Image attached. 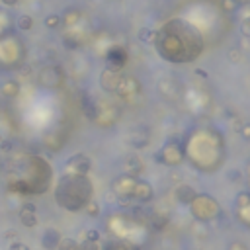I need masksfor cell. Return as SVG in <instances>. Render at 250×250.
<instances>
[{"label": "cell", "mask_w": 250, "mask_h": 250, "mask_svg": "<svg viewBox=\"0 0 250 250\" xmlns=\"http://www.w3.org/2000/svg\"><path fill=\"white\" fill-rule=\"evenodd\" d=\"M20 2V0H2V4H6V6H16Z\"/></svg>", "instance_id": "cell-28"}, {"label": "cell", "mask_w": 250, "mask_h": 250, "mask_svg": "<svg viewBox=\"0 0 250 250\" xmlns=\"http://www.w3.org/2000/svg\"><path fill=\"white\" fill-rule=\"evenodd\" d=\"M125 61H127V55H125L123 49H119V47L109 49V53H107V67H109V71L117 72L125 65Z\"/></svg>", "instance_id": "cell-8"}, {"label": "cell", "mask_w": 250, "mask_h": 250, "mask_svg": "<svg viewBox=\"0 0 250 250\" xmlns=\"http://www.w3.org/2000/svg\"><path fill=\"white\" fill-rule=\"evenodd\" d=\"M67 168L71 170V174H82L86 176L90 170V159L86 155H74L72 159H69Z\"/></svg>", "instance_id": "cell-7"}, {"label": "cell", "mask_w": 250, "mask_h": 250, "mask_svg": "<svg viewBox=\"0 0 250 250\" xmlns=\"http://www.w3.org/2000/svg\"><path fill=\"white\" fill-rule=\"evenodd\" d=\"M229 57H231L232 61H236V59H238V53H236V51H231V53H229Z\"/></svg>", "instance_id": "cell-29"}, {"label": "cell", "mask_w": 250, "mask_h": 250, "mask_svg": "<svg viewBox=\"0 0 250 250\" xmlns=\"http://www.w3.org/2000/svg\"><path fill=\"white\" fill-rule=\"evenodd\" d=\"M131 197H135V199H139V201H143V203H145V201H151V199H153V188H151L147 182H139V180H137Z\"/></svg>", "instance_id": "cell-11"}, {"label": "cell", "mask_w": 250, "mask_h": 250, "mask_svg": "<svg viewBox=\"0 0 250 250\" xmlns=\"http://www.w3.org/2000/svg\"><path fill=\"white\" fill-rule=\"evenodd\" d=\"M129 250H141V246H129Z\"/></svg>", "instance_id": "cell-30"}, {"label": "cell", "mask_w": 250, "mask_h": 250, "mask_svg": "<svg viewBox=\"0 0 250 250\" xmlns=\"http://www.w3.org/2000/svg\"><path fill=\"white\" fill-rule=\"evenodd\" d=\"M92 182L82 174H65L55 188V201L67 211H80L92 201Z\"/></svg>", "instance_id": "cell-3"}, {"label": "cell", "mask_w": 250, "mask_h": 250, "mask_svg": "<svg viewBox=\"0 0 250 250\" xmlns=\"http://www.w3.org/2000/svg\"><path fill=\"white\" fill-rule=\"evenodd\" d=\"M135 184H137V180H135L133 176H129V174L119 176V178L113 182V194L117 196V199H119V201L127 203V201L131 199V196H133V188H135Z\"/></svg>", "instance_id": "cell-5"}, {"label": "cell", "mask_w": 250, "mask_h": 250, "mask_svg": "<svg viewBox=\"0 0 250 250\" xmlns=\"http://www.w3.org/2000/svg\"><path fill=\"white\" fill-rule=\"evenodd\" d=\"M84 209H86V213H88L90 217H98V213H100V205H98L94 199H92V201H88Z\"/></svg>", "instance_id": "cell-19"}, {"label": "cell", "mask_w": 250, "mask_h": 250, "mask_svg": "<svg viewBox=\"0 0 250 250\" xmlns=\"http://www.w3.org/2000/svg\"><path fill=\"white\" fill-rule=\"evenodd\" d=\"M32 26H34V20H32V16H28V14H22V16L18 18V30H22V32H28V30H32Z\"/></svg>", "instance_id": "cell-17"}, {"label": "cell", "mask_w": 250, "mask_h": 250, "mask_svg": "<svg viewBox=\"0 0 250 250\" xmlns=\"http://www.w3.org/2000/svg\"><path fill=\"white\" fill-rule=\"evenodd\" d=\"M166 225H168V217H164V215H159V213H153V215H149V227H151L153 231H162Z\"/></svg>", "instance_id": "cell-14"}, {"label": "cell", "mask_w": 250, "mask_h": 250, "mask_svg": "<svg viewBox=\"0 0 250 250\" xmlns=\"http://www.w3.org/2000/svg\"><path fill=\"white\" fill-rule=\"evenodd\" d=\"M78 250H100L98 242H90V240H84L82 244H78Z\"/></svg>", "instance_id": "cell-22"}, {"label": "cell", "mask_w": 250, "mask_h": 250, "mask_svg": "<svg viewBox=\"0 0 250 250\" xmlns=\"http://www.w3.org/2000/svg\"><path fill=\"white\" fill-rule=\"evenodd\" d=\"M229 250H246V246H244V244H242V242H232V244H231V248H229Z\"/></svg>", "instance_id": "cell-25"}, {"label": "cell", "mask_w": 250, "mask_h": 250, "mask_svg": "<svg viewBox=\"0 0 250 250\" xmlns=\"http://www.w3.org/2000/svg\"><path fill=\"white\" fill-rule=\"evenodd\" d=\"M242 135L246 139H250V125H244V127H242Z\"/></svg>", "instance_id": "cell-27"}, {"label": "cell", "mask_w": 250, "mask_h": 250, "mask_svg": "<svg viewBox=\"0 0 250 250\" xmlns=\"http://www.w3.org/2000/svg\"><path fill=\"white\" fill-rule=\"evenodd\" d=\"M192 211L197 219L209 221V219H215L219 215V205L209 196H196V199L192 201Z\"/></svg>", "instance_id": "cell-4"}, {"label": "cell", "mask_w": 250, "mask_h": 250, "mask_svg": "<svg viewBox=\"0 0 250 250\" xmlns=\"http://www.w3.org/2000/svg\"><path fill=\"white\" fill-rule=\"evenodd\" d=\"M0 149H2V151H10V149H12V143H10V141H2Z\"/></svg>", "instance_id": "cell-26"}, {"label": "cell", "mask_w": 250, "mask_h": 250, "mask_svg": "<svg viewBox=\"0 0 250 250\" xmlns=\"http://www.w3.org/2000/svg\"><path fill=\"white\" fill-rule=\"evenodd\" d=\"M57 250H78V242L74 238H61Z\"/></svg>", "instance_id": "cell-18"}, {"label": "cell", "mask_w": 250, "mask_h": 250, "mask_svg": "<svg viewBox=\"0 0 250 250\" xmlns=\"http://www.w3.org/2000/svg\"><path fill=\"white\" fill-rule=\"evenodd\" d=\"M104 250H129V246L125 242H121V240H117V238H111L104 244Z\"/></svg>", "instance_id": "cell-16"}, {"label": "cell", "mask_w": 250, "mask_h": 250, "mask_svg": "<svg viewBox=\"0 0 250 250\" xmlns=\"http://www.w3.org/2000/svg\"><path fill=\"white\" fill-rule=\"evenodd\" d=\"M63 80V74H61V69L59 67H53V65H47L39 71V82L43 86H59Z\"/></svg>", "instance_id": "cell-6"}, {"label": "cell", "mask_w": 250, "mask_h": 250, "mask_svg": "<svg viewBox=\"0 0 250 250\" xmlns=\"http://www.w3.org/2000/svg\"><path fill=\"white\" fill-rule=\"evenodd\" d=\"M61 232L57 229H45V232L41 234V246L45 250H57L59 242H61Z\"/></svg>", "instance_id": "cell-10"}, {"label": "cell", "mask_w": 250, "mask_h": 250, "mask_svg": "<svg viewBox=\"0 0 250 250\" xmlns=\"http://www.w3.org/2000/svg\"><path fill=\"white\" fill-rule=\"evenodd\" d=\"M98 238H100V232H98V231L90 229V231L86 232V240H90V242H98Z\"/></svg>", "instance_id": "cell-23"}, {"label": "cell", "mask_w": 250, "mask_h": 250, "mask_svg": "<svg viewBox=\"0 0 250 250\" xmlns=\"http://www.w3.org/2000/svg\"><path fill=\"white\" fill-rule=\"evenodd\" d=\"M184 22L180 20H174L170 24H166L159 36H157V47L159 51L162 53V57H166L168 61H176V63H182V61H194L199 53H201V37L199 34L196 32L194 36H190L188 39H180L182 37V32H184Z\"/></svg>", "instance_id": "cell-2"}, {"label": "cell", "mask_w": 250, "mask_h": 250, "mask_svg": "<svg viewBox=\"0 0 250 250\" xmlns=\"http://www.w3.org/2000/svg\"><path fill=\"white\" fill-rule=\"evenodd\" d=\"M10 250H30V246H26V244H22V242H14V244L10 246Z\"/></svg>", "instance_id": "cell-24"}, {"label": "cell", "mask_w": 250, "mask_h": 250, "mask_svg": "<svg viewBox=\"0 0 250 250\" xmlns=\"http://www.w3.org/2000/svg\"><path fill=\"white\" fill-rule=\"evenodd\" d=\"M20 221L24 223V227H36L37 225V209L34 203H24L20 209Z\"/></svg>", "instance_id": "cell-9"}, {"label": "cell", "mask_w": 250, "mask_h": 250, "mask_svg": "<svg viewBox=\"0 0 250 250\" xmlns=\"http://www.w3.org/2000/svg\"><path fill=\"white\" fill-rule=\"evenodd\" d=\"M119 84H121V78L117 76V72L115 71H104V74H102V86L106 88V90H109V92H113V90H117L119 88Z\"/></svg>", "instance_id": "cell-13"}, {"label": "cell", "mask_w": 250, "mask_h": 250, "mask_svg": "<svg viewBox=\"0 0 250 250\" xmlns=\"http://www.w3.org/2000/svg\"><path fill=\"white\" fill-rule=\"evenodd\" d=\"M248 205H250V194H248V192L238 194V209H244V207H248Z\"/></svg>", "instance_id": "cell-20"}, {"label": "cell", "mask_w": 250, "mask_h": 250, "mask_svg": "<svg viewBox=\"0 0 250 250\" xmlns=\"http://www.w3.org/2000/svg\"><path fill=\"white\" fill-rule=\"evenodd\" d=\"M8 188L18 194H43L49 190L53 172L51 166L39 157H16L6 164Z\"/></svg>", "instance_id": "cell-1"}, {"label": "cell", "mask_w": 250, "mask_h": 250, "mask_svg": "<svg viewBox=\"0 0 250 250\" xmlns=\"http://www.w3.org/2000/svg\"><path fill=\"white\" fill-rule=\"evenodd\" d=\"M2 94H4V96H8V98L18 96V94H20V84H18L16 80H8V82H4V84H2Z\"/></svg>", "instance_id": "cell-15"}, {"label": "cell", "mask_w": 250, "mask_h": 250, "mask_svg": "<svg viewBox=\"0 0 250 250\" xmlns=\"http://www.w3.org/2000/svg\"><path fill=\"white\" fill-rule=\"evenodd\" d=\"M174 196H176V199H178L180 203H186V205L190 203V205H192V201L196 199V196H197V194H196V190H194L192 186L182 184V186H178V188H176Z\"/></svg>", "instance_id": "cell-12"}, {"label": "cell", "mask_w": 250, "mask_h": 250, "mask_svg": "<svg viewBox=\"0 0 250 250\" xmlns=\"http://www.w3.org/2000/svg\"><path fill=\"white\" fill-rule=\"evenodd\" d=\"M59 24H61V18H59V16H55V14H51V16H47V18H45V26H47V28H51V30H53V28H57Z\"/></svg>", "instance_id": "cell-21"}]
</instances>
